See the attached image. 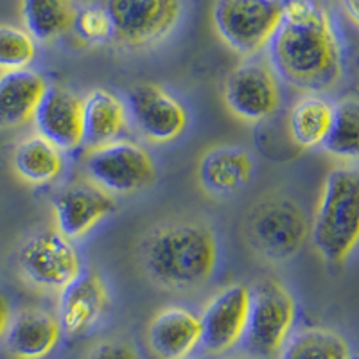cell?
Here are the masks:
<instances>
[{
  "label": "cell",
  "mask_w": 359,
  "mask_h": 359,
  "mask_svg": "<svg viewBox=\"0 0 359 359\" xmlns=\"http://www.w3.org/2000/svg\"><path fill=\"white\" fill-rule=\"evenodd\" d=\"M63 331L56 314L38 307L18 311L6 331V351L15 359H43L57 347Z\"/></svg>",
  "instance_id": "e0dca14e"
},
{
  "label": "cell",
  "mask_w": 359,
  "mask_h": 359,
  "mask_svg": "<svg viewBox=\"0 0 359 359\" xmlns=\"http://www.w3.org/2000/svg\"><path fill=\"white\" fill-rule=\"evenodd\" d=\"M297 302L273 278H261L250 287V314L241 347L250 358L269 359L282 351L293 332Z\"/></svg>",
  "instance_id": "5b68a950"
},
{
  "label": "cell",
  "mask_w": 359,
  "mask_h": 359,
  "mask_svg": "<svg viewBox=\"0 0 359 359\" xmlns=\"http://www.w3.org/2000/svg\"><path fill=\"white\" fill-rule=\"evenodd\" d=\"M114 38L128 47H147L172 33L182 17V0H107Z\"/></svg>",
  "instance_id": "30bf717a"
},
{
  "label": "cell",
  "mask_w": 359,
  "mask_h": 359,
  "mask_svg": "<svg viewBox=\"0 0 359 359\" xmlns=\"http://www.w3.org/2000/svg\"><path fill=\"white\" fill-rule=\"evenodd\" d=\"M189 359H191V358H189Z\"/></svg>",
  "instance_id": "d6a6232c"
},
{
  "label": "cell",
  "mask_w": 359,
  "mask_h": 359,
  "mask_svg": "<svg viewBox=\"0 0 359 359\" xmlns=\"http://www.w3.org/2000/svg\"><path fill=\"white\" fill-rule=\"evenodd\" d=\"M13 318L11 306H9V300L0 293V339L6 336V331H8L9 322Z\"/></svg>",
  "instance_id": "f1b7e54d"
},
{
  "label": "cell",
  "mask_w": 359,
  "mask_h": 359,
  "mask_svg": "<svg viewBox=\"0 0 359 359\" xmlns=\"http://www.w3.org/2000/svg\"><path fill=\"white\" fill-rule=\"evenodd\" d=\"M144 271L155 284L191 291L214 277L219 262L217 237L207 223L168 221L146 233L140 245Z\"/></svg>",
  "instance_id": "7a4b0ae2"
},
{
  "label": "cell",
  "mask_w": 359,
  "mask_h": 359,
  "mask_svg": "<svg viewBox=\"0 0 359 359\" xmlns=\"http://www.w3.org/2000/svg\"><path fill=\"white\" fill-rule=\"evenodd\" d=\"M18 268L31 286L60 293L81 275L83 262L74 241L56 229H43L22 245Z\"/></svg>",
  "instance_id": "52a82bcc"
},
{
  "label": "cell",
  "mask_w": 359,
  "mask_h": 359,
  "mask_svg": "<svg viewBox=\"0 0 359 359\" xmlns=\"http://www.w3.org/2000/svg\"><path fill=\"white\" fill-rule=\"evenodd\" d=\"M230 359H237V358H230Z\"/></svg>",
  "instance_id": "1f68e13d"
},
{
  "label": "cell",
  "mask_w": 359,
  "mask_h": 359,
  "mask_svg": "<svg viewBox=\"0 0 359 359\" xmlns=\"http://www.w3.org/2000/svg\"><path fill=\"white\" fill-rule=\"evenodd\" d=\"M223 97L237 118L250 124L264 123L280 108V79L268 63L246 60L226 76Z\"/></svg>",
  "instance_id": "9c48e42d"
},
{
  "label": "cell",
  "mask_w": 359,
  "mask_h": 359,
  "mask_svg": "<svg viewBox=\"0 0 359 359\" xmlns=\"http://www.w3.org/2000/svg\"><path fill=\"white\" fill-rule=\"evenodd\" d=\"M115 210L114 194L92 182H78L63 189L53 201L54 229L70 241L88 236Z\"/></svg>",
  "instance_id": "4fadbf2b"
},
{
  "label": "cell",
  "mask_w": 359,
  "mask_h": 359,
  "mask_svg": "<svg viewBox=\"0 0 359 359\" xmlns=\"http://www.w3.org/2000/svg\"><path fill=\"white\" fill-rule=\"evenodd\" d=\"M20 13L25 31L41 43L63 36L76 18L72 0H22Z\"/></svg>",
  "instance_id": "603a6c76"
},
{
  "label": "cell",
  "mask_w": 359,
  "mask_h": 359,
  "mask_svg": "<svg viewBox=\"0 0 359 359\" xmlns=\"http://www.w3.org/2000/svg\"><path fill=\"white\" fill-rule=\"evenodd\" d=\"M339 4H341L348 20L359 27V0H339Z\"/></svg>",
  "instance_id": "f546056e"
},
{
  "label": "cell",
  "mask_w": 359,
  "mask_h": 359,
  "mask_svg": "<svg viewBox=\"0 0 359 359\" xmlns=\"http://www.w3.org/2000/svg\"><path fill=\"white\" fill-rule=\"evenodd\" d=\"M309 232L311 223L302 207L282 194L261 198L243 223L246 245L271 264L291 261L304 248Z\"/></svg>",
  "instance_id": "277c9868"
},
{
  "label": "cell",
  "mask_w": 359,
  "mask_h": 359,
  "mask_svg": "<svg viewBox=\"0 0 359 359\" xmlns=\"http://www.w3.org/2000/svg\"><path fill=\"white\" fill-rule=\"evenodd\" d=\"M311 243L329 264H343L359 246V168L338 165L322 185Z\"/></svg>",
  "instance_id": "3957f363"
},
{
  "label": "cell",
  "mask_w": 359,
  "mask_h": 359,
  "mask_svg": "<svg viewBox=\"0 0 359 359\" xmlns=\"http://www.w3.org/2000/svg\"><path fill=\"white\" fill-rule=\"evenodd\" d=\"M266 50L277 78L306 94L329 92L343 78L341 41L320 0H284L280 25Z\"/></svg>",
  "instance_id": "6da1fadb"
},
{
  "label": "cell",
  "mask_w": 359,
  "mask_h": 359,
  "mask_svg": "<svg viewBox=\"0 0 359 359\" xmlns=\"http://www.w3.org/2000/svg\"><path fill=\"white\" fill-rule=\"evenodd\" d=\"M147 343L158 359H189L201 345L200 314L182 306L163 307L147 327Z\"/></svg>",
  "instance_id": "2e32d148"
},
{
  "label": "cell",
  "mask_w": 359,
  "mask_h": 359,
  "mask_svg": "<svg viewBox=\"0 0 359 359\" xmlns=\"http://www.w3.org/2000/svg\"><path fill=\"white\" fill-rule=\"evenodd\" d=\"M355 72H358V78H359V54L358 57H355Z\"/></svg>",
  "instance_id": "4dcf8cb0"
},
{
  "label": "cell",
  "mask_w": 359,
  "mask_h": 359,
  "mask_svg": "<svg viewBox=\"0 0 359 359\" xmlns=\"http://www.w3.org/2000/svg\"><path fill=\"white\" fill-rule=\"evenodd\" d=\"M85 171L92 184L110 194H133L155 182L156 165L140 144L121 139L88 149Z\"/></svg>",
  "instance_id": "ba28073f"
},
{
  "label": "cell",
  "mask_w": 359,
  "mask_h": 359,
  "mask_svg": "<svg viewBox=\"0 0 359 359\" xmlns=\"http://www.w3.org/2000/svg\"><path fill=\"white\" fill-rule=\"evenodd\" d=\"M85 359H139V354L130 343L110 339L95 345Z\"/></svg>",
  "instance_id": "83f0119b"
},
{
  "label": "cell",
  "mask_w": 359,
  "mask_h": 359,
  "mask_svg": "<svg viewBox=\"0 0 359 359\" xmlns=\"http://www.w3.org/2000/svg\"><path fill=\"white\" fill-rule=\"evenodd\" d=\"M284 0H216L214 29L239 56H255L268 47L278 29Z\"/></svg>",
  "instance_id": "8992f818"
},
{
  "label": "cell",
  "mask_w": 359,
  "mask_h": 359,
  "mask_svg": "<svg viewBox=\"0 0 359 359\" xmlns=\"http://www.w3.org/2000/svg\"><path fill=\"white\" fill-rule=\"evenodd\" d=\"M38 53V41L15 25H0V72L29 69Z\"/></svg>",
  "instance_id": "484cf974"
},
{
  "label": "cell",
  "mask_w": 359,
  "mask_h": 359,
  "mask_svg": "<svg viewBox=\"0 0 359 359\" xmlns=\"http://www.w3.org/2000/svg\"><path fill=\"white\" fill-rule=\"evenodd\" d=\"M334 117V102L322 94H304L287 114V131L300 149H316L325 142Z\"/></svg>",
  "instance_id": "44dd1931"
},
{
  "label": "cell",
  "mask_w": 359,
  "mask_h": 359,
  "mask_svg": "<svg viewBox=\"0 0 359 359\" xmlns=\"http://www.w3.org/2000/svg\"><path fill=\"white\" fill-rule=\"evenodd\" d=\"M110 307L107 282L95 271H81L57 297L56 318L62 331L70 336L94 329Z\"/></svg>",
  "instance_id": "9a60e30c"
},
{
  "label": "cell",
  "mask_w": 359,
  "mask_h": 359,
  "mask_svg": "<svg viewBox=\"0 0 359 359\" xmlns=\"http://www.w3.org/2000/svg\"><path fill=\"white\" fill-rule=\"evenodd\" d=\"M13 168L20 180L31 185H45L62 176L65 155L40 135L20 140L13 153Z\"/></svg>",
  "instance_id": "7402d4cb"
},
{
  "label": "cell",
  "mask_w": 359,
  "mask_h": 359,
  "mask_svg": "<svg viewBox=\"0 0 359 359\" xmlns=\"http://www.w3.org/2000/svg\"><path fill=\"white\" fill-rule=\"evenodd\" d=\"M72 27L86 43H104L114 38V25L104 6H85L76 11Z\"/></svg>",
  "instance_id": "4316f807"
},
{
  "label": "cell",
  "mask_w": 359,
  "mask_h": 359,
  "mask_svg": "<svg viewBox=\"0 0 359 359\" xmlns=\"http://www.w3.org/2000/svg\"><path fill=\"white\" fill-rule=\"evenodd\" d=\"M49 83L31 69L0 72V130H15L33 123Z\"/></svg>",
  "instance_id": "d6986e66"
},
{
  "label": "cell",
  "mask_w": 359,
  "mask_h": 359,
  "mask_svg": "<svg viewBox=\"0 0 359 359\" xmlns=\"http://www.w3.org/2000/svg\"><path fill=\"white\" fill-rule=\"evenodd\" d=\"M126 107L133 126L151 144L175 142L189 126L184 102L160 85L142 83L131 86Z\"/></svg>",
  "instance_id": "8fae6325"
},
{
  "label": "cell",
  "mask_w": 359,
  "mask_h": 359,
  "mask_svg": "<svg viewBox=\"0 0 359 359\" xmlns=\"http://www.w3.org/2000/svg\"><path fill=\"white\" fill-rule=\"evenodd\" d=\"M323 151L343 165L359 162V97L347 95L334 102V117Z\"/></svg>",
  "instance_id": "cb8c5ba5"
},
{
  "label": "cell",
  "mask_w": 359,
  "mask_h": 359,
  "mask_svg": "<svg viewBox=\"0 0 359 359\" xmlns=\"http://www.w3.org/2000/svg\"><path fill=\"white\" fill-rule=\"evenodd\" d=\"M130 124L126 101L108 88H92L83 97V131L88 149L123 139Z\"/></svg>",
  "instance_id": "ffe728a7"
},
{
  "label": "cell",
  "mask_w": 359,
  "mask_h": 359,
  "mask_svg": "<svg viewBox=\"0 0 359 359\" xmlns=\"http://www.w3.org/2000/svg\"><path fill=\"white\" fill-rule=\"evenodd\" d=\"M255 162L241 146L210 147L198 163V180L210 196H232L243 191L253 176Z\"/></svg>",
  "instance_id": "ac0fdd59"
},
{
  "label": "cell",
  "mask_w": 359,
  "mask_h": 359,
  "mask_svg": "<svg viewBox=\"0 0 359 359\" xmlns=\"http://www.w3.org/2000/svg\"><path fill=\"white\" fill-rule=\"evenodd\" d=\"M250 314V287L230 284L217 291L200 314L201 345L207 354L221 355L241 345Z\"/></svg>",
  "instance_id": "7c38bea8"
},
{
  "label": "cell",
  "mask_w": 359,
  "mask_h": 359,
  "mask_svg": "<svg viewBox=\"0 0 359 359\" xmlns=\"http://www.w3.org/2000/svg\"><path fill=\"white\" fill-rule=\"evenodd\" d=\"M33 124L36 135L65 151H76L85 146L83 131V97L67 86L53 85L47 88Z\"/></svg>",
  "instance_id": "5bb4252c"
},
{
  "label": "cell",
  "mask_w": 359,
  "mask_h": 359,
  "mask_svg": "<svg viewBox=\"0 0 359 359\" xmlns=\"http://www.w3.org/2000/svg\"><path fill=\"white\" fill-rule=\"evenodd\" d=\"M278 359H352L347 339L331 329L306 327L291 332Z\"/></svg>",
  "instance_id": "d4e9b609"
}]
</instances>
